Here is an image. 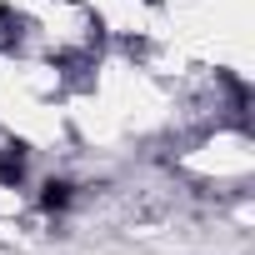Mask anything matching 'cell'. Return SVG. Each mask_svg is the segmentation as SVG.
Returning a JSON list of instances; mask_svg holds the SVG:
<instances>
[{
	"instance_id": "cell-1",
	"label": "cell",
	"mask_w": 255,
	"mask_h": 255,
	"mask_svg": "<svg viewBox=\"0 0 255 255\" xmlns=\"http://www.w3.org/2000/svg\"><path fill=\"white\" fill-rule=\"evenodd\" d=\"M40 205H45V210H65V205H70V185H65V180H50L45 195H40Z\"/></svg>"
}]
</instances>
